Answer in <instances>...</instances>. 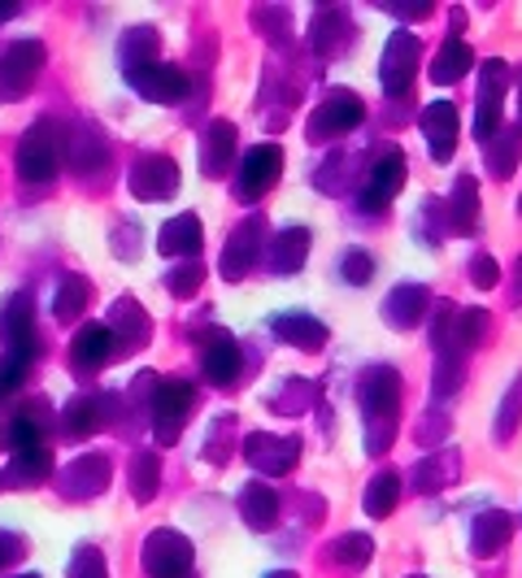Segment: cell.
I'll return each instance as SVG.
<instances>
[{
  "label": "cell",
  "mask_w": 522,
  "mask_h": 578,
  "mask_svg": "<svg viewBox=\"0 0 522 578\" xmlns=\"http://www.w3.org/2000/svg\"><path fill=\"white\" fill-rule=\"evenodd\" d=\"M358 400L365 414V453L379 457L396 439V418H401V369L370 366L358 378Z\"/></svg>",
  "instance_id": "obj_1"
},
{
  "label": "cell",
  "mask_w": 522,
  "mask_h": 578,
  "mask_svg": "<svg viewBox=\"0 0 522 578\" xmlns=\"http://www.w3.org/2000/svg\"><path fill=\"white\" fill-rule=\"evenodd\" d=\"M66 144H70V140H66V126H61V122H49V118H40V122L22 135V144H18V174L31 179V183L52 179V174L61 170Z\"/></svg>",
  "instance_id": "obj_2"
},
{
  "label": "cell",
  "mask_w": 522,
  "mask_h": 578,
  "mask_svg": "<svg viewBox=\"0 0 522 578\" xmlns=\"http://www.w3.org/2000/svg\"><path fill=\"white\" fill-rule=\"evenodd\" d=\"M192 400H197V396H192V383H179V378H157L153 383L149 414H153V435H157V444H161V448L179 444Z\"/></svg>",
  "instance_id": "obj_3"
},
{
  "label": "cell",
  "mask_w": 522,
  "mask_h": 578,
  "mask_svg": "<svg viewBox=\"0 0 522 578\" xmlns=\"http://www.w3.org/2000/svg\"><path fill=\"white\" fill-rule=\"evenodd\" d=\"M365 118V105L358 92H349V88H331L327 92V101L313 109L310 118V144H327V140H335V135H349L353 126H362Z\"/></svg>",
  "instance_id": "obj_4"
},
{
  "label": "cell",
  "mask_w": 522,
  "mask_h": 578,
  "mask_svg": "<svg viewBox=\"0 0 522 578\" xmlns=\"http://www.w3.org/2000/svg\"><path fill=\"white\" fill-rule=\"evenodd\" d=\"M140 557H144L149 578H188L192 575V557H197V548H192L188 535L161 526V530H153V535L144 539V552H140Z\"/></svg>",
  "instance_id": "obj_5"
},
{
  "label": "cell",
  "mask_w": 522,
  "mask_h": 578,
  "mask_svg": "<svg viewBox=\"0 0 522 578\" xmlns=\"http://www.w3.org/2000/svg\"><path fill=\"white\" fill-rule=\"evenodd\" d=\"M505 88H510V65H505L501 57L483 61V70H479V113H474V140H483V144L501 131Z\"/></svg>",
  "instance_id": "obj_6"
},
{
  "label": "cell",
  "mask_w": 522,
  "mask_h": 578,
  "mask_svg": "<svg viewBox=\"0 0 522 578\" xmlns=\"http://www.w3.org/2000/svg\"><path fill=\"white\" fill-rule=\"evenodd\" d=\"M418 36L414 31H396L392 40H388V49H383V61H379V83H383V97H405L410 92V83H414V70H418Z\"/></svg>",
  "instance_id": "obj_7"
},
{
  "label": "cell",
  "mask_w": 522,
  "mask_h": 578,
  "mask_svg": "<svg viewBox=\"0 0 522 578\" xmlns=\"http://www.w3.org/2000/svg\"><path fill=\"white\" fill-rule=\"evenodd\" d=\"M279 174H283V149H279V144L249 149V153H244V165H240V179H235V196H240L244 205H253V201H261V196L279 183Z\"/></svg>",
  "instance_id": "obj_8"
},
{
  "label": "cell",
  "mask_w": 522,
  "mask_h": 578,
  "mask_svg": "<svg viewBox=\"0 0 522 578\" xmlns=\"http://www.w3.org/2000/svg\"><path fill=\"white\" fill-rule=\"evenodd\" d=\"M244 457L253 462V470H261L265 478H283L301 462V439L297 435H270V430H258L244 439Z\"/></svg>",
  "instance_id": "obj_9"
},
{
  "label": "cell",
  "mask_w": 522,
  "mask_h": 578,
  "mask_svg": "<svg viewBox=\"0 0 522 578\" xmlns=\"http://www.w3.org/2000/svg\"><path fill=\"white\" fill-rule=\"evenodd\" d=\"M418 126H422V135H426V153L431 161H453L458 153V135H462V113L453 101H431V105L422 109V118H418Z\"/></svg>",
  "instance_id": "obj_10"
},
{
  "label": "cell",
  "mask_w": 522,
  "mask_h": 578,
  "mask_svg": "<svg viewBox=\"0 0 522 578\" xmlns=\"http://www.w3.org/2000/svg\"><path fill=\"white\" fill-rule=\"evenodd\" d=\"M405 153H383V158L370 165V174H365V183H362V196H358V205L370 213H379V210H388L392 201H396V192L405 187Z\"/></svg>",
  "instance_id": "obj_11"
},
{
  "label": "cell",
  "mask_w": 522,
  "mask_h": 578,
  "mask_svg": "<svg viewBox=\"0 0 522 578\" xmlns=\"http://www.w3.org/2000/svg\"><path fill=\"white\" fill-rule=\"evenodd\" d=\"M261 240H265V217H261V213H249V217L231 231L227 253H222V274H227L231 283L244 278L253 265H261Z\"/></svg>",
  "instance_id": "obj_12"
},
{
  "label": "cell",
  "mask_w": 522,
  "mask_h": 578,
  "mask_svg": "<svg viewBox=\"0 0 522 578\" xmlns=\"http://www.w3.org/2000/svg\"><path fill=\"white\" fill-rule=\"evenodd\" d=\"M127 79H131V88H135L144 101H157V105H174V101H183L188 88H192L188 74H183L179 65H170V61H149V65L131 70Z\"/></svg>",
  "instance_id": "obj_13"
},
{
  "label": "cell",
  "mask_w": 522,
  "mask_h": 578,
  "mask_svg": "<svg viewBox=\"0 0 522 578\" xmlns=\"http://www.w3.org/2000/svg\"><path fill=\"white\" fill-rule=\"evenodd\" d=\"M44 70V44L40 40H18L4 61H0V101H9V97H22L31 83H36V74Z\"/></svg>",
  "instance_id": "obj_14"
},
{
  "label": "cell",
  "mask_w": 522,
  "mask_h": 578,
  "mask_svg": "<svg viewBox=\"0 0 522 578\" xmlns=\"http://www.w3.org/2000/svg\"><path fill=\"white\" fill-rule=\"evenodd\" d=\"M240 366H244V353H240V339L231 331H209L205 335V353H201V369H205L209 383L218 387H231L240 378Z\"/></svg>",
  "instance_id": "obj_15"
},
{
  "label": "cell",
  "mask_w": 522,
  "mask_h": 578,
  "mask_svg": "<svg viewBox=\"0 0 522 578\" xmlns=\"http://www.w3.org/2000/svg\"><path fill=\"white\" fill-rule=\"evenodd\" d=\"M0 344L18 357H31L36 353V314H31V296L18 292L4 301L0 310Z\"/></svg>",
  "instance_id": "obj_16"
},
{
  "label": "cell",
  "mask_w": 522,
  "mask_h": 578,
  "mask_svg": "<svg viewBox=\"0 0 522 578\" xmlns=\"http://www.w3.org/2000/svg\"><path fill=\"white\" fill-rule=\"evenodd\" d=\"M131 192L140 201H170L179 192V165L170 158H144L135 170H131Z\"/></svg>",
  "instance_id": "obj_17"
},
{
  "label": "cell",
  "mask_w": 522,
  "mask_h": 578,
  "mask_svg": "<svg viewBox=\"0 0 522 578\" xmlns=\"http://www.w3.org/2000/svg\"><path fill=\"white\" fill-rule=\"evenodd\" d=\"M426 314H431V292H426L422 283H401V287H392L388 301H383V322H388L392 331H414Z\"/></svg>",
  "instance_id": "obj_18"
},
{
  "label": "cell",
  "mask_w": 522,
  "mask_h": 578,
  "mask_svg": "<svg viewBox=\"0 0 522 578\" xmlns=\"http://www.w3.org/2000/svg\"><path fill=\"white\" fill-rule=\"evenodd\" d=\"M310 44L318 57H340L349 44H353V22L349 13L335 4V9H318L310 27Z\"/></svg>",
  "instance_id": "obj_19"
},
{
  "label": "cell",
  "mask_w": 522,
  "mask_h": 578,
  "mask_svg": "<svg viewBox=\"0 0 522 578\" xmlns=\"http://www.w3.org/2000/svg\"><path fill=\"white\" fill-rule=\"evenodd\" d=\"M109 335H113V348H122V353H140V348L149 344V314H144L131 296L113 301V314H109Z\"/></svg>",
  "instance_id": "obj_20"
},
{
  "label": "cell",
  "mask_w": 522,
  "mask_h": 578,
  "mask_svg": "<svg viewBox=\"0 0 522 578\" xmlns=\"http://www.w3.org/2000/svg\"><path fill=\"white\" fill-rule=\"evenodd\" d=\"M201 240H205V226H201V217H192V213H179V217H170V222L161 226V235H157V253L197 262V253H201Z\"/></svg>",
  "instance_id": "obj_21"
},
{
  "label": "cell",
  "mask_w": 522,
  "mask_h": 578,
  "mask_svg": "<svg viewBox=\"0 0 522 578\" xmlns=\"http://www.w3.org/2000/svg\"><path fill=\"white\" fill-rule=\"evenodd\" d=\"M113 353H118V348H113L109 326L92 322V326H83V331L74 335V344H70V366L79 369V374H92V369H101Z\"/></svg>",
  "instance_id": "obj_22"
},
{
  "label": "cell",
  "mask_w": 522,
  "mask_h": 578,
  "mask_svg": "<svg viewBox=\"0 0 522 578\" xmlns=\"http://www.w3.org/2000/svg\"><path fill=\"white\" fill-rule=\"evenodd\" d=\"M510 535H514V518L505 509H483L470 526V548L479 557H492V552H501L510 544Z\"/></svg>",
  "instance_id": "obj_23"
},
{
  "label": "cell",
  "mask_w": 522,
  "mask_h": 578,
  "mask_svg": "<svg viewBox=\"0 0 522 578\" xmlns=\"http://www.w3.org/2000/svg\"><path fill=\"white\" fill-rule=\"evenodd\" d=\"M444 217H449V235H470L479 226V183L470 174L453 183V196L444 201Z\"/></svg>",
  "instance_id": "obj_24"
},
{
  "label": "cell",
  "mask_w": 522,
  "mask_h": 578,
  "mask_svg": "<svg viewBox=\"0 0 522 578\" xmlns=\"http://www.w3.org/2000/svg\"><path fill=\"white\" fill-rule=\"evenodd\" d=\"M231 153H235V122H227V118L209 122L205 144H201V170H205L209 179H222Z\"/></svg>",
  "instance_id": "obj_25"
},
{
  "label": "cell",
  "mask_w": 522,
  "mask_h": 578,
  "mask_svg": "<svg viewBox=\"0 0 522 578\" xmlns=\"http://www.w3.org/2000/svg\"><path fill=\"white\" fill-rule=\"evenodd\" d=\"M240 518L253 526V530H270V526L279 523V496H274V487L270 483H249L244 491H240Z\"/></svg>",
  "instance_id": "obj_26"
},
{
  "label": "cell",
  "mask_w": 522,
  "mask_h": 578,
  "mask_svg": "<svg viewBox=\"0 0 522 578\" xmlns=\"http://www.w3.org/2000/svg\"><path fill=\"white\" fill-rule=\"evenodd\" d=\"M274 335L305 348V353H318L327 344V322H318L313 314H279L274 317Z\"/></svg>",
  "instance_id": "obj_27"
},
{
  "label": "cell",
  "mask_w": 522,
  "mask_h": 578,
  "mask_svg": "<svg viewBox=\"0 0 522 578\" xmlns=\"http://www.w3.org/2000/svg\"><path fill=\"white\" fill-rule=\"evenodd\" d=\"M305 257H310V231H305V226H288V231L270 244L265 265H270L274 274H292V270L305 265Z\"/></svg>",
  "instance_id": "obj_28"
},
{
  "label": "cell",
  "mask_w": 522,
  "mask_h": 578,
  "mask_svg": "<svg viewBox=\"0 0 522 578\" xmlns=\"http://www.w3.org/2000/svg\"><path fill=\"white\" fill-rule=\"evenodd\" d=\"M453 478H458V453H453V448L426 453V457L414 466V474H410L414 491H440V487H449Z\"/></svg>",
  "instance_id": "obj_29"
},
{
  "label": "cell",
  "mask_w": 522,
  "mask_h": 578,
  "mask_svg": "<svg viewBox=\"0 0 522 578\" xmlns=\"http://www.w3.org/2000/svg\"><path fill=\"white\" fill-rule=\"evenodd\" d=\"M483 158H488V170H492L496 179H510L522 161V135L514 131V126H510V131L501 126V131L483 144Z\"/></svg>",
  "instance_id": "obj_30"
},
{
  "label": "cell",
  "mask_w": 522,
  "mask_h": 578,
  "mask_svg": "<svg viewBox=\"0 0 522 578\" xmlns=\"http://www.w3.org/2000/svg\"><path fill=\"white\" fill-rule=\"evenodd\" d=\"M470 65H474V53H470V44L462 36H449L444 44H440V53L431 61V79L435 83H458L462 74H466Z\"/></svg>",
  "instance_id": "obj_31"
},
{
  "label": "cell",
  "mask_w": 522,
  "mask_h": 578,
  "mask_svg": "<svg viewBox=\"0 0 522 578\" xmlns=\"http://www.w3.org/2000/svg\"><path fill=\"white\" fill-rule=\"evenodd\" d=\"M396 500H401V474L396 470H379L370 478V487H365L362 505L370 518H388L392 509H396Z\"/></svg>",
  "instance_id": "obj_32"
},
{
  "label": "cell",
  "mask_w": 522,
  "mask_h": 578,
  "mask_svg": "<svg viewBox=\"0 0 522 578\" xmlns=\"http://www.w3.org/2000/svg\"><path fill=\"white\" fill-rule=\"evenodd\" d=\"M370 557H374V539L362 535V530L340 535V539H331V544H327V561L344 566V570H362V566H370Z\"/></svg>",
  "instance_id": "obj_33"
},
{
  "label": "cell",
  "mask_w": 522,
  "mask_h": 578,
  "mask_svg": "<svg viewBox=\"0 0 522 578\" xmlns=\"http://www.w3.org/2000/svg\"><path fill=\"white\" fill-rule=\"evenodd\" d=\"M88 301H92V283L79 278V274H70V278H61V287L52 296V314L61 317V322H70V317H79L88 310Z\"/></svg>",
  "instance_id": "obj_34"
},
{
  "label": "cell",
  "mask_w": 522,
  "mask_h": 578,
  "mask_svg": "<svg viewBox=\"0 0 522 578\" xmlns=\"http://www.w3.org/2000/svg\"><path fill=\"white\" fill-rule=\"evenodd\" d=\"M92 430H101V400L97 396H74L66 405V435L70 439H88Z\"/></svg>",
  "instance_id": "obj_35"
},
{
  "label": "cell",
  "mask_w": 522,
  "mask_h": 578,
  "mask_svg": "<svg viewBox=\"0 0 522 578\" xmlns=\"http://www.w3.org/2000/svg\"><path fill=\"white\" fill-rule=\"evenodd\" d=\"M66 483H70L74 496H97V491H104V483H109V462L104 457H83V462L70 466Z\"/></svg>",
  "instance_id": "obj_36"
},
{
  "label": "cell",
  "mask_w": 522,
  "mask_h": 578,
  "mask_svg": "<svg viewBox=\"0 0 522 578\" xmlns=\"http://www.w3.org/2000/svg\"><path fill=\"white\" fill-rule=\"evenodd\" d=\"M157 483H161V457L157 453H135L131 457V496L140 505H149L157 496Z\"/></svg>",
  "instance_id": "obj_37"
},
{
  "label": "cell",
  "mask_w": 522,
  "mask_h": 578,
  "mask_svg": "<svg viewBox=\"0 0 522 578\" xmlns=\"http://www.w3.org/2000/svg\"><path fill=\"white\" fill-rule=\"evenodd\" d=\"M49 470H52V453L44 444H40V448H22V453L9 457V474H13L18 483H40Z\"/></svg>",
  "instance_id": "obj_38"
},
{
  "label": "cell",
  "mask_w": 522,
  "mask_h": 578,
  "mask_svg": "<svg viewBox=\"0 0 522 578\" xmlns=\"http://www.w3.org/2000/svg\"><path fill=\"white\" fill-rule=\"evenodd\" d=\"M157 61V36L153 31H131L127 40H122V70L131 74V70H140V65H149Z\"/></svg>",
  "instance_id": "obj_39"
},
{
  "label": "cell",
  "mask_w": 522,
  "mask_h": 578,
  "mask_svg": "<svg viewBox=\"0 0 522 578\" xmlns=\"http://www.w3.org/2000/svg\"><path fill=\"white\" fill-rule=\"evenodd\" d=\"M201 278H205L201 262H183V265H174V270L165 274V292H170L174 301H188V296L201 287Z\"/></svg>",
  "instance_id": "obj_40"
},
{
  "label": "cell",
  "mask_w": 522,
  "mask_h": 578,
  "mask_svg": "<svg viewBox=\"0 0 522 578\" xmlns=\"http://www.w3.org/2000/svg\"><path fill=\"white\" fill-rule=\"evenodd\" d=\"M519 422H522V374L514 378L510 396L501 400V414H496V426H492V435H496V439H510V435L519 430Z\"/></svg>",
  "instance_id": "obj_41"
},
{
  "label": "cell",
  "mask_w": 522,
  "mask_h": 578,
  "mask_svg": "<svg viewBox=\"0 0 522 578\" xmlns=\"http://www.w3.org/2000/svg\"><path fill=\"white\" fill-rule=\"evenodd\" d=\"M40 435H44V426H40V418H36V409L13 414V422H9V444H13V453H22V448H40Z\"/></svg>",
  "instance_id": "obj_42"
},
{
  "label": "cell",
  "mask_w": 522,
  "mask_h": 578,
  "mask_svg": "<svg viewBox=\"0 0 522 578\" xmlns=\"http://www.w3.org/2000/svg\"><path fill=\"white\" fill-rule=\"evenodd\" d=\"M22 378H27V357H18V353H0V400L13 396V392L22 387Z\"/></svg>",
  "instance_id": "obj_43"
},
{
  "label": "cell",
  "mask_w": 522,
  "mask_h": 578,
  "mask_svg": "<svg viewBox=\"0 0 522 578\" xmlns=\"http://www.w3.org/2000/svg\"><path fill=\"white\" fill-rule=\"evenodd\" d=\"M340 274L353 283V287H362L370 283V274H374V262H370V253L365 249H353V253H344V262H340Z\"/></svg>",
  "instance_id": "obj_44"
},
{
  "label": "cell",
  "mask_w": 522,
  "mask_h": 578,
  "mask_svg": "<svg viewBox=\"0 0 522 578\" xmlns=\"http://www.w3.org/2000/svg\"><path fill=\"white\" fill-rule=\"evenodd\" d=\"M261 31H270V44H283L288 40V9H258L253 13Z\"/></svg>",
  "instance_id": "obj_45"
},
{
  "label": "cell",
  "mask_w": 522,
  "mask_h": 578,
  "mask_svg": "<svg viewBox=\"0 0 522 578\" xmlns=\"http://www.w3.org/2000/svg\"><path fill=\"white\" fill-rule=\"evenodd\" d=\"M70 578H104V561L97 548H79L70 561Z\"/></svg>",
  "instance_id": "obj_46"
},
{
  "label": "cell",
  "mask_w": 522,
  "mask_h": 578,
  "mask_svg": "<svg viewBox=\"0 0 522 578\" xmlns=\"http://www.w3.org/2000/svg\"><path fill=\"white\" fill-rule=\"evenodd\" d=\"M470 278H474V287H496V278H501V265L492 262V257H474L470 262Z\"/></svg>",
  "instance_id": "obj_47"
},
{
  "label": "cell",
  "mask_w": 522,
  "mask_h": 578,
  "mask_svg": "<svg viewBox=\"0 0 522 578\" xmlns=\"http://www.w3.org/2000/svg\"><path fill=\"white\" fill-rule=\"evenodd\" d=\"M392 13H401V18H426L431 13V4H388Z\"/></svg>",
  "instance_id": "obj_48"
},
{
  "label": "cell",
  "mask_w": 522,
  "mask_h": 578,
  "mask_svg": "<svg viewBox=\"0 0 522 578\" xmlns=\"http://www.w3.org/2000/svg\"><path fill=\"white\" fill-rule=\"evenodd\" d=\"M510 305H522V257L514 262V287H510Z\"/></svg>",
  "instance_id": "obj_49"
},
{
  "label": "cell",
  "mask_w": 522,
  "mask_h": 578,
  "mask_svg": "<svg viewBox=\"0 0 522 578\" xmlns=\"http://www.w3.org/2000/svg\"><path fill=\"white\" fill-rule=\"evenodd\" d=\"M9 552H13V539H4V535H0V566L9 561Z\"/></svg>",
  "instance_id": "obj_50"
},
{
  "label": "cell",
  "mask_w": 522,
  "mask_h": 578,
  "mask_svg": "<svg viewBox=\"0 0 522 578\" xmlns=\"http://www.w3.org/2000/svg\"><path fill=\"white\" fill-rule=\"evenodd\" d=\"M514 131L522 135V74H519V122H514Z\"/></svg>",
  "instance_id": "obj_51"
},
{
  "label": "cell",
  "mask_w": 522,
  "mask_h": 578,
  "mask_svg": "<svg viewBox=\"0 0 522 578\" xmlns=\"http://www.w3.org/2000/svg\"><path fill=\"white\" fill-rule=\"evenodd\" d=\"M13 13H18V4H0V22H4V18H13Z\"/></svg>",
  "instance_id": "obj_52"
},
{
  "label": "cell",
  "mask_w": 522,
  "mask_h": 578,
  "mask_svg": "<svg viewBox=\"0 0 522 578\" xmlns=\"http://www.w3.org/2000/svg\"><path fill=\"white\" fill-rule=\"evenodd\" d=\"M265 578H297V575H292V570H270Z\"/></svg>",
  "instance_id": "obj_53"
},
{
  "label": "cell",
  "mask_w": 522,
  "mask_h": 578,
  "mask_svg": "<svg viewBox=\"0 0 522 578\" xmlns=\"http://www.w3.org/2000/svg\"><path fill=\"white\" fill-rule=\"evenodd\" d=\"M22 578H36V575H22Z\"/></svg>",
  "instance_id": "obj_54"
},
{
  "label": "cell",
  "mask_w": 522,
  "mask_h": 578,
  "mask_svg": "<svg viewBox=\"0 0 522 578\" xmlns=\"http://www.w3.org/2000/svg\"><path fill=\"white\" fill-rule=\"evenodd\" d=\"M414 578H418V575H414Z\"/></svg>",
  "instance_id": "obj_55"
}]
</instances>
